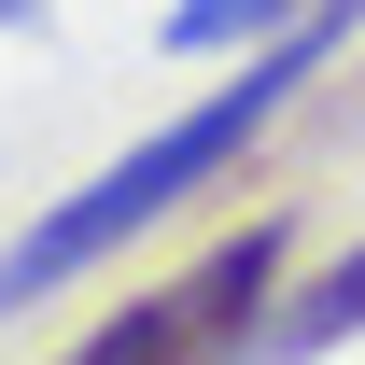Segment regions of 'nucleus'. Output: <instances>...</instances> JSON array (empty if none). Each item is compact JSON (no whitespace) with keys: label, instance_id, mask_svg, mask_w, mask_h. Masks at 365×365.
<instances>
[{"label":"nucleus","instance_id":"1","mask_svg":"<svg viewBox=\"0 0 365 365\" xmlns=\"http://www.w3.org/2000/svg\"><path fill=\"white\" fill-rule=\"evenodd\" d=\"M351 14H365V0H309V14H295L281 43H253V56H239V85H211L197 113H169V127L140 140V155H113V169H98L85 197H71V211H43V225H29L14 253H0V309H29V295H56V281H71V267H98L113 239H140L155 211H169V197H197V182H225L239 155H253V140L281 127V98H295V85L323 71V56L351 43Z\"/></svg>","mask_w":365,"mask_h":365},{"label":"nucleus","instance_id":"2","mask_svg":"<svg viewBox=\"0 0 365 365\" xmlns=\"http://www.w3.org/2000/svg\"><path fill=\"white\" fill-rule=\"evenodd\" d=\"M267 295H281V225H239V239H211L182 281L127 295L85 351H56V365H225L239 337L267 323Z\"/></svg>","mask_w":365,"mask_h":365},{"label":"nucleus","instance_id":"3","mask_svg":"<svg viewBox=\"0 0 365 365\" xmlns=\"http://www.w3.org/2000/svg\"><path fill=\"white\" fill-rule=\"evenodd\" d=\"M337 337H365V239H351V253H337V267H323L309 295L267 323V351H337Z\"/></svg>","mask_w":365,"mask_h":365},{"label":"nucleus","instance_id":"4","mask_svg":"<svg viewBox=\"0 0 365 365\" xmlns=\"http://www.w3.org/2000/svg\"><path fill=\"white\" fill-rule=\"evenodd\" d=\"M281 14H309V0H169V56H225V43H267Z\"/></svg>","mask_w":365,"mask_h":365},{"label":"nucleus","instance_id":"5","mask_svg":"<svg viewBox=\"0 0 365 365\" xmlns=\"http://www.w3.org/2000/svg\"><path fill=\"white\" fill-rule=\"evenodd\" d=\"M0 14H43V0H0Z\"/></svg>","mask_w":365,"mask_h":365}]
</instances>
